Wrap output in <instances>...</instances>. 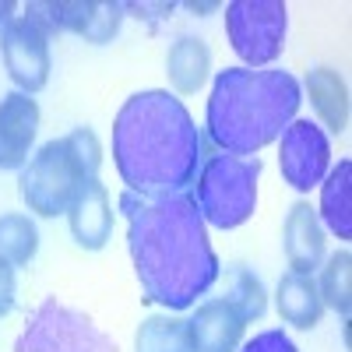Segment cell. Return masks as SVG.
<instances>
[{
	"label": "cell",
	"instance_id": "cell-21",
	"mask_svg": "<svg viewBox=\"0 0 352 352\" xmlns=\"http://www.w3.org/2000/svg\"><path fill=\"white\" fill-rule=\"evenodd\" d=\"M222 300L243 320H261L264 310H268V296H264L261 278L247 268H229L226 272V296Z\"/></svg>",
	"mask_w": 352,
	"mask_h": 352
},
{
	"label": "cell",
	"instance_id": "cell-15",
	"mask_svg": "<svg viewBox=\"0 0 352 352\" xmlns=\"http://www.w3.org/2000/svg\"><path fill=\"white\" fill-rule=\"evenodd\" d=\"M317 219L338 240H352V162L342 159L335 169H328L320 184V208Z\"/></svg>",
	"mask_w": 352,
	"mask_h": 352
},
{
	"label": "cell",
	"instance_id": "cell-5",
	"mask_svg": "<svg viewBox=\"0 0 352 352\" xmlns=\"http://www.w3.org/2000/svg\"><path fill=\"white\" fill-rule=\"evenodd\" d=\"M257 180H261V159L240 155H208L194 176V204L204 226L215 229H236L257 208Z\"/></svg>",
	"mask_w": 352,
	"mask_h": 352
},
{
	"label": "cell",
	"instance_id": "cell-18",
	"mask_svg": "<svg viewBox=\"0 0 352 352\" xmlns=\"http://www.w3.org/2000/svg\"><path fill=\"white\" fill-rule=\"evenodd\" d=\"M208 74H212V53H208V46H204L201 39L184 36V39H176L169 46V53H166V78H169V85L180 96H194L197 88L208 81Z\"/></svg>",
	"mask_w": 352,
	"mask_h": 352
},
{
	"label": "cell",
	"instance_id": "cell-16",
	"mask_svg": "<svg viewBox=\"0 0 352 352\" xmlns=\"http://www.w3.org/2000/svg\"><path fill=\"white\" fill-rule=\"evenodd\" d=\"M275 307H278V317L285 320V324L300 328V331H310L320 320V314H324V303H320L314 275H296V272L282 275L278 292H275Z\"/></svg>",
	"mask_w": 352,
	"mask_h": 352
},
{
	"label": "cell",
	"instance_id": "cell-17",
	"mask_svg": "<svg viewBox=\"0 0 352 352\" xmlns=\"http://www.w3.org/2000/svg\"><path fill=\"white\" fill-rule=\"evenodd\" d=\"M307 96L314 113L320 116L331 134H345L349 131V88L345 78L331 67H317L307 74Z\"/></svg>",
	"mask_w": 352,
	"mask_h": 352
},
{
	"label": "cell",
	"instance_id": "cell-8",
	"mask_svg": "<svg viewBox=\"0 0 352 352\" xmlns=\"http://www.w3.org/2000/svg\"><path fill=\"white\" fill-rule=\"evenodd\" d=\"M25 14H32L50 36L74 32L85 43L102 46L120 32L124 4H113V0H32Z\"/></svg>",
	"mask_w": 352,
	"mask_h": 352
},
{
	"label": "cell",
	"instance_id": "cell-3",
	"mask_svg": "<svg viewBox=\"0 0 352 352\" xmlns=\"http://www.w3.org/2000/svg\"><path fill=\"white\" fill-rule=\"evenodd\" d=\"M303 88L289 71L268 67H226L215 74L204 127L219 144V152L254 159L264 144H272L296 120Z\"/></svg>",
	"mask_w": 352,
	"mask_h": 352
},
{
	"label": "cell",
	"instance_id": "cell-13",
	"mask_svg": "<svg viewBox=\"0 0 352 352\" xmlns=\"http://www.w3.org/2000/svg\"><path fill=\"white\" fill-rule=\"evenodd\" d=\"M243 328L247 320L226 300L197 303V310L187 317L190 352H236L243 342Z\"/></svg>",
	"mask_w": 352,
	"mask_h": 352
},
{
	"label": "cell",
	"instance_id": "cell-10",
	"mask_svg": "<svg viewBox=\"0 0 352 352\" xmlns=\"http://www.w3.org/2000/svg\"><path fill=\"white\" fill-rule=\"evenodd\" d=\"M278 141H282L278 169H282V180L292 190L307 194L324 184V176L331 169V141H328L324 127H317L310 120H292Z\"/></svg>",
	"mask_w": 352,
	"mask_h": 352
},
{
	"label": "cell",
	"instance_id": "cell-12",
	"mask_svg": "<svg viewBox=\"0 0 352 352\" xmlns=\"http://www.w3.org/2000/svg\"><path fill=\"white\" fill-rule=\"evenodd\" d=\"M282 247L289 257V268L296 275H314L328 257V240L324 226L317 219V208H310L307 201H296L285 215L282 226Z\"/></svg>",
	"mask_w": 352,
	"mask_h": 352
},
{
	"label": "cell",
	"instance_id": "cell-2",
	"mask_svg": "<svg viewBox=\"0 0 352 352\" xmlns=\"http://www.w3.org/2000/svg\"><path fill=\"white\" fill-rule=\"evenodd\" d=\"M113 162L134 194L187 190L201 169L190 109L162 88L134 92L113 120Z\"/></svg>",
	"mask_w": 352,
	"mask_h": 352
},
{
	"label": "cell",
	"instance_id": "cell-6",
	"mask_svg": "<svg viewBox=\"0 0 352 352\" xmlns=\"http://www.w3.org/2000/svg\"><path fill=\"white\" fill-rule=\"evenodd\" d=\"M14 352H116V345L74 307L43 300L28 314Z\"/></svg>",
	"mask_w": 352,
	"mask_h": 352
},
{
	"label": "cell",
	"instance_id": "cell-4",
	"mask_svg": "<svg viewBox=\"0 0 352 352\" xmlns=\"http://www.w3.org/2000/svg\"><path fill=\"white\" fill-rule=\"evenodd\" d=\"M99 166H102V144L88 127H78L67 138H53L21 169L18 180L21 201L39 219L67 215L74 197L92 180H99Z\"/></svg>",
	"mask_w": 352,
	"mask_h": 352
},
{
	"label": "cell",
	"instance_id": "cell-9",
	"mask_svg": "<svg viewBox=\"0 0 352 352\" xmlns=\"http://www.w3.org/2000/svg\"><path fill=\"white\" fill-rule=\"evenodd\" d=\"M50 32L32 18V14H18L4 32H0V53H4V67L11 81L18 85V92L36 96L50 81Z\"/></svg>",
	"mask_w": 352,
	"mask_h": 352
},
{
	"label": "cell",
	"instance_id": "cell-22",
	"mask_svg": "<svg viewBox=\"0 0 352 352\" xmlns=\"http://www.w3.org/2000/svg\"><path fill=\"white\" fill-rule=\"evenodd\" d=\"M39 250V229L28 215H0V257L11 261L14 268L18 264H28Z\"/></svg>",
	"mask_w": 352,
	"mask_h": 352
},
{
	"label": "cell",
	"instance_id": "cell-25",
	"mask_svg": "<svg viewBox=\"0 0 352 352\" xmlns=\"http://www.w3.org/2000/svg\"><path fill=\"white\" fill-rule=\"evenodd\" d=\"M14 11H18V8L11 4V0H0V32H4V28H8V25H11L14 18H18Z\"/></svg>",
	"mask_w": 352,
	"mask_h": 352
},
{
	"label": "cell",
	"instance_id": "cell-24",
	"mask_svg": "<svg viewBox=\"0 0 352 352\" xmlns=\"http://www.w3.org/2000/svg\"><path fill=\"white\" fill-rule=\"evenodd\" d=\"M18 303V275H14V264L0 257V320H4Z\"/></svg>",
	"mask_w": 352,
	"mask_h": 352
},
{
	"label": "cell",
	"instance_id": "cell-23",
	"mask_svg": "<svg viewBox=\"0 0 352 352\" xmlns=\"http://www.w3.org/2000/svg\"><path fill=\"white\" fill-rule=\"evenodd\" d=\"M236 352H300V349L292 345V338H289L285 331L272 328V331H261V335H254L250 342H243Z\"/></svg>",
	"mask_w": 352,
	"mask_h": 352
},
{
	"label": "cell",
	"instance_id": "cell-14",
	"mask_svg": "<svg viewBox=\"0 0 352 352\" xmlns=\"http://www.w3.org/2000/svg\"><path fill=\"white\" fill-rule=\"evenodd\" d=\"M67 226H71V236L78 240V247H85V250H102L109 243L113 204L99 180H92L74 197V204L67 208Z\"/></svg>",
	"mask_w": 352,
	"mask_h": 352
},
{
	"label": "cell",
	"instance_id": "cell-7",
	"mask_svg": "<svg viewBox=\"0 0 352 352\" xmlns=\"http://www.w3.org/2000/svg\"><path fill=\"white\" fill-rule=\"evenodd\" d=\"M285 4L282 0H232L226 4V36L236 56L261 71L285 46Z\"/></svg>",
	"mask_w": 352,
	"mask_h": 352
},
{
	"label": "cell",
	"instance_id": "cell-11",
	"mask_svg": "<svg viewBox=\"0 0 352 352\" xmlns=\"http://www.w3.org/2000/svg\"><path fill=\"white\" fill-rule=\"evenodd\" d=\"M39 134V106L25 92L0 99V169H25Z\"/></svg>",
	"mask_w": 352,
	"mask_h": 352
},
{
	"label": "cell",
	"instance_id": "cell-1",
	"mask_svg": "<svg viewBox=\"0 0 352 352\" xmlns=\"http://www.w3.org/2000/svg\"><path fill=\"white\" fill-rule=\"evenodd\" d=\"M127 247L148 303L187 310L219 278V257L208 240L197 204L187 190L173 194H120Z\"/></svg>",
	"mask_w": 352,
	"mask_h": 352
},
{
	"label": "cell",
	"instance_id": "cell-20",
	"mask_svg": "<svg viewBox=\"0 0 352 352\" xmlns=\"http://www.w3.org/2000/svg\"><path fill=\"white\" fill-rule=\"evenodd\" d=\"M134 349L138 352H190V338H187V320L180 317H148L134 335Z\"/></svg>",
	"mask_w": 352,
	"mask_h": 352
},
{
	"label": "cell",
	"instance_id": "cell-19",
	"mask_svg": "<svg viewBox=\"0 0 352 352\" xmlns=\"http://www.w3.org/2000/svg\"><path fill=\"white\" fill-rule=\"evenodd\" d=\"M320 272V303L331 307L335 314H342L349 320V310H352V289H349V275H352V254L342 247L335 250L331 257H324V268H317Z\"/></svg>",
	"mask_w": 352,
	"mask_h": 352
}]
</instances>
